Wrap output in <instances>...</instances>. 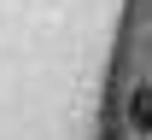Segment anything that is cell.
<instances>
[{"label": "cell", "instance_id": "6da1fadb", "mask_svg": "<svg viewBox=\"0 0 152 140\" xmlns=\"http://www.w3.org/2000/svg\"><path fill=\"white\" fill-rule=\"evenodd\" d=\"M123 134L129 140H152V76L129 82V94H123Z\"/></svg>", "mask_w": 152, "mask_h": 140}]
</instances>
